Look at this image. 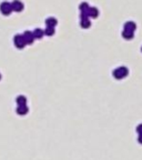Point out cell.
I'll list each match as a JSON object with an SVG mask.
<instances>
[{"label": "cell", "instance_id": "5", "mask_svg": "<svg viewBox=\"0 0 142 160\" xmlns=\"http://www.w3.org/2000/svg\"><path fill=\"white\" fill-rule=\"evenodd\" d=\"M138 141L142 145V135H139V138H138Z\"/></svg>", "mask_w": 142, "mask_h": 160}, {"label": "cell", "instance_id": "3", "mask_svg": "<svg viewBox=\"0 0 142 160\" xmlns=\"http://www.w3.org/2000/svg\"><path fill=\"white\" fill-rule=\"evenodd\" d=\"M123 38H125V39H132L133 38V32L132 31H129V30H124L122 33Z\"/></svg>", "mask_w": 142, "mask_h": 160}, {"label": "cell", "instance_id": "2", "mask_svg": "<svg viewBox=\"0 0 142 160\" xmlns=\"http://www.w3.org/2000/svg\"><path fill=\"white\" fill-rule=\"evenodd\" d=\"M137 28V26H135V23L132 22V21H129V22H127L125 25H124V30H129V31H134Z\"/></svg>", "mask_w": 142, "mask_h": 160}, {"label": "cell", "instance_id": "6", "mask_svg": "<svg viewBox=\"0 0 142 160\" xmlns=\"http://www.w3.org/2000/svg\"><path fill=\"white\" fill-rule=\"evenodd\" d=\"M141 50H142V48H141Z\"/></svg>", "mask_w": 142, "mask_h": 160}, {"label": "cell", "instance_id": "1", "mask_svg": "<svg viewBox=\"0 0 142 160\" xmlns=\"http://www.w3.org/2000/svg\"><path fill=\"white\" fill-rule=\"evenodd\" d=\"M128 75V69L125 67H120V68H117L113 71V76L117 79H122L125 76Z\"/></svg>", "mask_w": 142, "mask_h": 160}, {"label": "cell", "instance_id": "4", "mask_svg": "<svg viewBox=\"0 0 142 160\" xmlns=\"http://www.w3.org/2000/svg\"><path fill=\"white\" fill-rule=\"evenodd\" d=\"M137 132H138L139 135H142V123L141 125H139V126L137 127Z\"/></svg>", "mask_w": 142, "mask_h": 160}]
</instances>
